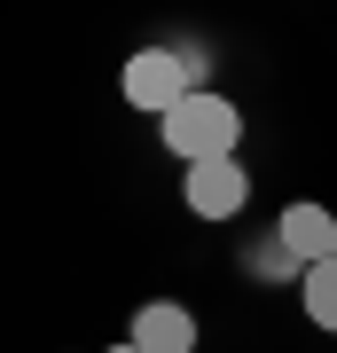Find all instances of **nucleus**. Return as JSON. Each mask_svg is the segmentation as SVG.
Masks as SVG:
<instances>
[{
  "mask_svg": "<svg viewBox=\"0 0 337 353\" xmlns=\"http://www.w3.org/2000/svg\"><path fill=\"white\" fill-rule=\"evenodd\" d=\"M157 134H165V150H173L181 165H212V157H236V141H243V110H236L227 94L196 87L173 118H157Z\"/></svg>",
  "mask_w": 337,
  "mask_h": 353,
  "instance_id": "obj_1",
  "label": "nucleus"
},
{
  "mask_svg": "<svg viewBox=\"0 0 337 353\" xmlns=\"http://www.w3.org/2000/svg\"><path fill=\"white\" fill-rule=\"evenodd\" d=\"M188 94H196V55H181V48H141L134 63H125V102H134V110L173 118Z\"/></svg>",
  "mask_w": 337,
  "mask_h": 353,
  "instance_id": "obj_2",
  "label": "nucleus"
},
{
  "mask_svg": "<svg viewBox=\"0 0 337 353\" xmlns=\"http://www.w3.org/2000/svg\"><path fill=\"white\" fill-rule=\"evenodd\" d=\"M188 212H196V220H236L243 212V204H251V173H243V165L236 157H212V165H188Z\"/></svg>",
  "mask_w": 337,
  "mask_h": 353,
  "instance_id": "obj_3",
  "label": "nucleus"
},
{
  "mask_svg": "<svg viewBox=\"0 0 337 353\" xmlns=\"http://www.w3.org/2000/svg\"><path fill=\"white\" fill-rule=\"evenodd\" d=\"M275 243L298 267H322V259H337V212H322V204H290L283 228H275Z\"/></svg>",
  "mask_w": 337,
  "mask_h": 353,
  "instance_id": "obj_4",
  "label": "nucleus"
},
{
  "mask_svg": "<svg viewBox=\"0 0 337 353\" xmlns=\"http://www.w3.org/2000/svg\"><path fill=\"white\" fill-rule=\"evenodd\" d=\"M125 345H141V353H196V314L173 306V299H150L134 314V338Z\"/></svg>",
  "mask_w": 337,
  "mask_h": 353,
  "instance_id": "obj_5",
  "label": "nucleus"
},
{
  "mask_svg": "<svg viewBox=\"0 0 337 353\" xmlns=\"http://www.w3.org/2000/svg\"><path fill=\"white\" fill-rule=\"evenodd\" d=\"M306 322L314 330H337V259H322V267H306Z\"/></svg>",
  "mask_w": 337,
  "mask_h": 353,
  "instance_id": "obj_6",
  "label": "nucleus"
},
{
  "mask_svg": "<svg viewBox=\"0 0 337 353\" xmlns=\"http://www.w3.org/2000/svg\"><path fill=\"white\" fill-rule=\"evenodd\" d=\"M110 353H141V345H110Z\"/></svg>",
  "mask_w": 337,
  "mask_h": 353,
  "instance_id": "obj_7",
  "label": "nucleus"
}]
</instances>
